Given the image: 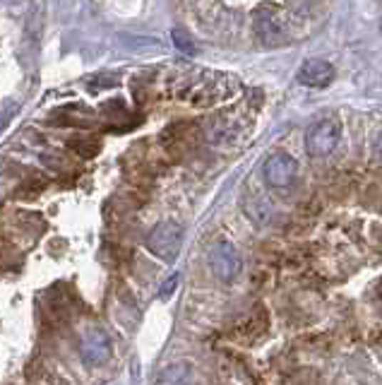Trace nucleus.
<instances>
[{
    "mask_svg": "<svg viewBox=\"0 0 382 385\" xmlns=\"http://www.w3.org/2000/svg\"><path fill=\"white\" fill-rule=\"evenodd\" d=\"M15 113H17V101H8V104L0 106V133L8 128L10 120L15 118Z\"/></svg>",
    "mask_w": 382,
    "mask_h": 385,
    "instance_id": "12",
    "label": "nucleus"
},
{
    "mask_svg": "<svg viewBox=\"0 0 382 385\" xmlns=\"http://www.w3.org/2000/svg\"><path fill=\"white\" fill-rule=\"evenodd\" d=\"M173 43L178 46V51H183V53H187V56L197 53V48H195V43H192L190 34H185L183 29H173Z\"/></svg>",
    "mask_w": 382,
    "mask_h": 385,
    "instance_id": "10",
    "label": "nucleus"
},
{
    "mask_svg": "<svg viewBox=\"0 0 382 385\" xmlns=\"http://www.w3.org/2000/svg\"><path fill=\"white\" fill-rule=\"evenodd\" d=\"M70 147L80 154V157H84V159H92V157H96V152H99V143L96 140H92V138H84V140H73L70 143Z\"/></svg>",
    "mask_w": 382,
    "mask_h": 385,
    "instance_id": "9",
    "label": "nucleus"
},
{
    "mask_svg": "<svg viewBox=\"0 0 382 385\" xmlns=\"http://www.w3.org/2000/svg\"><path fill=\"white\" fill-rule=\"evenodd\" d=\"M80 354L89 366H99L111 356V339L101 327H89L80 339Z\"/></svg>",
    "mask_w": 382,
    "mask_h": 385,
    "instance_id": "5",
    "label": "nucleus"
},
{
    "mask_svg": "<svg viewBox=\"0 0 382 385\" xmlns=\"http://www.w3.org/2000/svg\"><path fill=\"white\" fill-rule=\"evenodd\" d=\"M120 82V77L118 75H108V73H101V75H96L89 80V89H106V87H115Z\"/></svg>",
    "mask_w": 382,
    "mask_h": 385,
    "instance_id": "11",
    "label": "nucleus"
},
{
    "mask_svg": "<svg viewBox=\"0 0 382 385\" xmlns=\"http://www.w3.org/2000/svg\"><path fill=\"white\" fill-rule=\"evenodd\" d=\"M264 181H267L272 188H289L291 183L296 181V173H299V164L296 159L286 152H274L272 157L264 162Z\"/></svg>",
    "mask_w": 382,
    "mask_h": 385,
    "instance_id": "3",
    "label": "nucleus"
},
{
    "mask_svg": "<svg viewBox=\"0 0 382 385\" xmlns=\"http://www.w3.org/2000/svg\"><path fill=\"white\" fill-rule=\"evenodd\" d=\"M255 27L257 34L264 43H279L284 34V24L277 15H267V12H257L255 17Z\"/></svg>",
    "mask_w": 382,
    "mask_h": 385,
    "instance_id": "7",
    "label": "nucleus"
},
{
    "mask_svg": "<svg viewBox=\"0 0 382 385\" xmlns=\"http://www.w3.org/2000/svg\"><path fill=\"white\" fill-rule=\"evenodd\" d=\"M378 154H380V159H382V133H380V138H378Z\"/></svg>",
    "mask_w": 382,
    "mask_h": 385,
    "instance_id": "14",
    "label": "nucleus"
},
{
    "mask_svg": "<svg viewBox=\"0 0 382 385\" xmlns=\"http://www.w3.org/2000/svg\"><path fill=\"white\" fill-rule=\"evenodd\" d=\"M178 282H180V277L178 274H171V277H168L166 282H164V287L159 289V299H171V294L176 292V287H178Z\"/></svg>",
    "mask_w": 382,
    "mask_h": 385,
    "instance_id": "13",
    "label": "nucleus"
},
{
    "mask_svg": "<svg viewBox=\"0 0 382 385\" xmlns=\"http://www.w3.org/2000/svg\"><path fill=\"white\" fill-rule=\"evenodd\" d=\"M190 381H192L190 364L180 361V364L166 366L157 378V385H190Z\"/></svg>",
    "mask_w": 382,
    "mask_h": 385,
    "instance_id": "8",
    "label": "nucleus"
},
{
    "mask_svg": "<svg viewBox=\"0 0 382 385\" xmlns=\"http://www.w3.org/2000/svg\"><path fill=\"white\" fill-rule=\"evenodd\" d=\"M296 80L306 87H327L334 80V68L332 63L322 61V58H310L299 68Z\"/></svg>",
    "mask_w": 382,
    "mask_h": 385,
    "instance_id": "6",
    "label": "nucleus"
},
{
    "mask_svg": "<svg viewBox=\"0 0 382 385\" xmlns=\"http://www.w3.org/2000/svg\"><path fill=\"white\" fill-rule=\"evenodd\" d=\"M210 267L215 272L217 279L222 282H233L241 272V255L231 243H217L210 253Z\"/></svg>",
    "mask_w": 382,
    "mask_h": 385,
    "instance_id": "4",
    "label": "nucleus"
},
{
    "mask_svg": "<svg viewBox=\"0 0 382 385\" xmlns=\"http://www.w3.org/2000/svg\"><path fill=\"white\" fill-rule=\"evenodd\" d=\"M339 123L334 118H320L306 130V150L310 157H329L339 145Z\"/></svg>",
    "mask_w": 382,
    "mask_h": 385,
    "instance_id": "2",
    "label": "nucleus"
},
{
    "mask_svg": "<svg viewBox=\"0 0 382 385\" xmlns=\"http://www.w3.org/2000/svg\"><path fill=\"white\" fill-rule=\"evenodd\" d=\"M180 243H183V227L176 222H161L147 236V248L166 262L176 260V255L180 253Z\"/></svg>",
    "mask_w": 382,
    "mask_h": 385,
    "instance_id": "1",
    "label": "nucleus"
}]
</instances>
